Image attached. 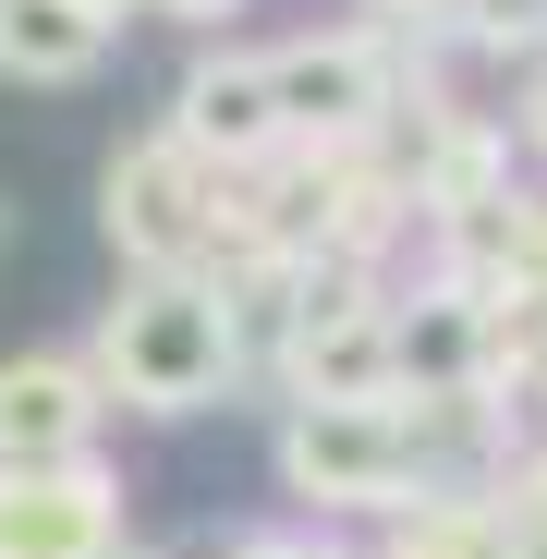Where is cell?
Wrapping results in <instances>:
<instances>
[{"label": "cell", "instance_id": "cell-5", "mask_svg": "<svg viewBox=\"0 0 547 559\" xmlns=\"http://www.w3.org/2000/svg\"><path fill=\"white\" fill-rule=\"evenodd\" d=\"M85 426H98V378L73 353H13L0 365V475L85 462Z\"/></svg>", "mask_w": 547, "mask_h": 559}, {"label": "cell", "instance_id": "cell-9", "mask_svg": "<svg viewBox=\"0 0 547 559\" xmlns=\"http://www.w3.org/2000/svg\"><path fill=\"white\" fill-rule=\"evenodd\" d=\"M146 13H182V25H219L231 0H146Z\"/></svg>", "mask_w": 547, "mask_h": 559}, {"label": "cell", "instance_id": "cell-7", "mask_svg": "<svg viewBox=\"0 0 547 559\" xmlns=\"http://www.w3.org/2000/svg\"><path fill=\"white\" fill-rule=\"evenodd\" d=\"M98 547H110V487L85 462L0 475V559H98Z\"/></svg>", "mask_w": 547, "mask_h": 559}, {"label": "cell", "instance_id": "cell-1", "mask_svg": "<svg viewBox=\"0 0 547 559\" xmlns=\"http://www.w3.org/2000/svg\"><path fill=\"white\" fill-rule=\"evenodd\" d=\"M98 390L182 426L231 390V305L219 280H122L110 317H98Z\"/></svg>", "mask_w": 547, "mask_h": 559}, {"label": "cell", "instance_id": "cell-8", "mask_svg": "<svg viewBox=\"0 0 547 559\" xmlns=\"http://www.w3.org/2000/svg\"><path fill=\"white\" fill-rule=\"evenodd\" d=\"M110 61V25L85 0H0V73L13 85H85Z\"/></svg>", "mask_w": 547, "mask_h": 559}, {"label": "cell", "instance_id": "cell-10", "mask_svg": "<svg viewBox=\"0 0 547 559\" xmlns=\"http://www.w3.org/2000/svg\"><path fill=\"white\" fill-rule=\"evenodd\" d=\"M85 13H98V25H110V37H122V13H146V0H85Z\"/></svg>", "mask_w": 547, "mask_h": 559}, {"label": "cell", "instance_id": "cell-6", "mask_svg": "<svg viewBox=\"0 0 547 559\" xmlns=\"http://www.w3.org/2000/svg\"><path fill=\"white\" fill-rule=\"evenodd\" d=\"M170 134L195 146L207 170H255V158H281V85H267V61H207V73H182V98H170Z\"/></svg>", "mask_w": 547, "mask_h": 559}, {"label": "cell", "instance_id": "cell-4", "mask_svg": "<svg viewBox=\"0 0 547 559\" xmlns=\"http://www.w3.org/2000/svg\"><path fill=\"white\" fill-rule=\"evenodd\" d=\"M267 85H281V134L293 146H353V134H378L390 122V37H293V49H267Z\"/></svg>", "mask_w": 547, "mask_h": 559}, {"label": "cell", "instance_id": "cell-3", "mask_svg": "<svg viewBox=\"0 0 547 559\" xmlns=\"http://www.w3.org/2000/svg\"><path fill=\"white\" fill-rule=\"evenodd\" d=\"M414 414H402V390L390 402H293V426H281V475L305 487V499H329V511H390L402 487H414Z\"/></svg>", "mask_w": 547, "mask_h": 559}, {"label": "cell", "instance_id": "cell-2", "mask_svg": "<svg viewBox=\"0 0 547 559\" xmlns=\"http://www.w3.org/2000/svg\"><path fill=\"white\" fill-rule=\"evenodd\" d=\"M98 195H110L98 219H110V243H122L134 280H219V267L243 255V231H231V170H207L170 122L110 158Z\"/></svg>", "mask_w": 547, "mask_h": 559}, {"label": "cell", "instance_id": "cell-11", "mask_svg": "<svg viewBox=\"0 0 547 559\" xmlns=\"http://www.w3.org/2000/svg\"><path fill=\"white\" fill-rule=\"evenodd\" d=\"M13 231H25V207H13V195H0V255H13Z\"/></svg>", "mask_w": 547, "mask_h": 559}]
</instances>
